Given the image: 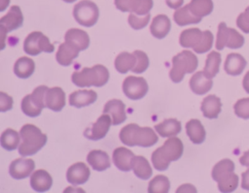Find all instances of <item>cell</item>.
Instances as JSON below:
<instances>
[{
	"mask_svg": "<svg viewBox=\"0 0 249 193\" xmlns=\"http://www.w3.org/2000/svg\"><path fill=\"white\" fill-rule=\"evenodd\" d=\"M150 16V14H147L145 16H139L134 13H130V15L128 16V23L133 29L138 30L144 28L148 24Z\"/></svg>",
	"mask_w": 249,
	"mask_h": 193,
	"instance_id": "41",
	"label": "cell"
},
{
	"mask_svg": "<svg viewBox=\"0 0 249 193\" xmlns=\"http://www.w3.org/2000/svg\"><path fill=\"white\" fill-rule=\"evenodd\" d=\"M13 108V98L5 92H0V111L6 112Z\"/></svg>",
	"mask_w": 249,
	"mask_h": 193,
	"instance_id": "46",
	"label": "cell"
},
{
	"mask_svg": "<svg viewBox=\"0 0 249 193\" xmlns=\"http://www.w3.org/2000/svg\"><path fill=\"white\" fill-rule=\"evenodd\" d=\"M65 42L72 44L80 50H84L89 48V37L88 33L82 29L71 28L65 34Z\"/></svg>",
	"mask_w": 249,
	"mask_h": 193,
	"instance_id": "24",
	"label": "cell"
},
{
	"mask_svg": "<svg viewBox=\"0 0 249 193\" xmlns=\"http://www.w3.org/2000/svg\"><path fill=\"white\" fill-rule=\"evenodd\" d=\"M228 171H234V163L231 159H223L219 161L212 170V177L215 180L220 175Z\"/></svg>",
	"mask_w": 249,
	"mask_h": 193,
	"instance_id": "40",
	"label": "cell"
},
{
	"mask_svg": "<svg viewBox=\"0 0 249 193\" xmlns=\"http://www.w3.org/2000/svg\"><path fill=\"white\" fill-rule=\"evenodd\" d=\"M244 44L243 36L233 28L227 27L225 22H221L218 26L216 48L223 49L225 47L229 48H239Z\"/></svg>",
	"mask_w": 249,
	"mask_h": 193,
	"instance_id": "8",
	"label": "cell"
},
{
	"mask_svg": "<svg viewBox=\"0 0 249 193\" xmlns=\"http://www.w3.org/2000/svg\"><path fill=\"white\" fill-rule=\"evenodd\" d=\"M97 94L93 90H77L70 94L69 104L76 108H83L94 103Z\"/></svg>",
	"mask_w": 249,
	"mask_h": 193,
	"instance_id": "21",
	"label": "cell"
},
{
	"mask_svg": "<svg viewBox=\"0 0 249 193\" xmlns=\"http://www.w3.org/2000/svg\"><path fill=\"white\" fill-rule=\"evenodd\" d=\"M21 144L18 152L22 156H30L37 153L47 143V135L33 124H25L20 129Z\"/></svg>",
	"mask_w": 249,
	"mask_h": 193,
	"instance_id": "3",
	"label": "cell"
},
{
	"mask_svg": "<svg viewBox=\"0 0 249 193\" xmlns=\"http://www.w3.org/2000/svg\"><path fill=\"white\" fill-rule=\"evenodd\" d=\"M246 67V60L245 58L239 53H230L228 54L224 69L227 74L231 76H238L240 75L244 68Z\"/></svg>",
	"mask_w": 249,
	"mask_h": 193,
	"instance_id": "23",
	"label": "cell"
},
{
	"mask_svg": "<svg viewBox=\"0 0 249 193\" xmlns=\"http://www.w3.org/2000/svg\"><path fill=\"white\" fill-rule=\"evenodd\" d=\"M125 106L119 99H112L106 103L103 109V113H108L112 117V124L119 125L126 119Z\"/></svg>",
	"mask_w": 249,
	"mask_h": 193,
	"instance_id": "15",
	"label": "cell"
},
{
	"mask_svg": "<svg viewBox=\"0 0 249 193\" xmlns=\"http://www.w3.org/2000/svg\"><path fill=\"white\" fill-rule=\"evenodd\" d=\"M221 61H222L221 54L217 51H211L207 55V58H206V61H205V66H204V69H203V73L208 78L212 79L219 72Z\"/></svg>",
	"mask_w": 249,
	"mask_h": 193,
	"instance_id": "37",
	"label": "cell"
},
{
	"mask_svg": "<svg viewBox=\"0 0 249 193\" xmlns=\"http://www.w3.org/2000/svg\"><path fill=\"white\" fill-rule=\"evenodd\" d=\"M23 49L29 55H38L42 51L53 52L54 47L50 43V40L42 32H31L24 40Z\"/></svg>",
	"mask_w": 249,
	"mask_h": 193,
	"instance_id": "9",
	"label": "cell"
},
{
	"mask_svg": "<svg viewBox=\"0 0 249 193\" xmlns=\"http://www.w3.org/2000/svg\"><path fill=\"white\" fill-rule=\"evenodd\" d=\"M200 109L205 117L216 118L221 113L222 102L219 97L215 95H208L201 102Z\"/></svg>",
	"mask_w": 249,
	"mask_h": 193,
	"instance_id": "25",
	"label": "cell"
},
{
	"mask_svg": "<svg viewBox=\"0 0 249 193\" xmlns=\"http://www.w3.org/2000/svg\"><path fill=\"white\" fill-rule=\"evenodd\" d=\"M202 36L203 32L198 28H189L182 31L179 38V43L183 48H192L194 49L199 45Z\"/></svg>",
	"mask_w": 249,
	"mask_h": 193,
	"instance_id": "28",
	"label": "cell"
},
{
	"mask_svg": "<svg viewBox=\"0 0 249 193\" xmlns=\"http://www.w3.org/2000/svg\"><path fill=\"white\" fill-rule=\"evenodd\" d=\"M123 91L129 99L138 100L148 92V83L144 78L128 76L123 82Z\"/></svg>",
	"mask_w": 249,
	"mask_h": 193,
	"instance_id": "10",
	"label": "cell"
},
{
	"mask_svg": "<svg viewBox=\"0 0 249 193\" xmlns=\"http://www.w3.org/2000/svg\"><path fill=\"white\" fill-rule=\"evenodd\" d=\"M111 115L108 113H103L98 117L96 122L89 128L86 129L84 136L89 140L97 141L106 136L111 125Z\"/></svg>",
	"mask_w": 249,
	"mask_h": 193,
	"instance_id": "12",
	"label": "cell"
},
{
	"mask_svg": "<svg viewBox=\"0 0 249 193\" xmlns=\"http://www.w3.org/2000/svg\"><path fill=\"white\" fill-rule=\"evenodd\" d=\"M23 22V16L18 6H12L7 15L0 19V30L3 32H11L19 28Z\"/></svg>",
	"mask_w": 249,
	"mask_h": 193,
	"instance_id": "13",
	"label": "cell"
},
{
	"mask_svg": "<svg viewBox=\"0 0 249 193\" xmlns=\"http://www.w3.org/2000/svg\"><path fill=\"white\" fill-rule=\"evenodd\" d=\"M133 53L136 55L137 60H136L135 66L133 67V69L131 71L136 74L145 72L149 66V58H148L147 54L142 50H135Z\"/></svg>",
	"mask_w": 249,
	"mask_h": 193,
	"instance_id": "42",
	"label": "cell"
},
{
	"mask_svg": "<svg viewBox=\"0 0 249 193\" xmlns=\"http://www.w3.org/2000/svg\"><path fill=\"white\" fill-rule=\"evenodd\" d=\"M80 49L68 42H64L58 48L55 54L56 61L62 66H69L73 59L79 55Z\"/></svg>",
	"mask_w": 249,
	"mask_h": 193,
	"instance_id": "22",
	"label": "cell"
},
{
	"mask_svg": "<svg viewBox=\"0 0 249 193\" xmlns=\"http://www.w3.org/2000/svg\"><path fill=\"white\" fill-rule=\"evenodd\" d=\"M213 85L211 78H208L203 71L195 73L190 80V87L195 94L202 95L207 93Z\"/></svg>",
	"mask_w": 249,
	"mask_h": 193,
	"instance_id": "18",
	"label": "cell"
},
{
	"mask_svg": "<svg viewBox=\"0 0 249 193\" xmlns=\"http://www.w3.org/2000/svg\"><path fill=\"white\" fill-rule=\"evenodd\" d=\"M35 70V63L34 61L27 57L23 56L18 58L14 66V72L17 77L19 79H27L29 78Z\"/></svg>",
	"mask_w": 249,
	"mask_h": 193,
	"instance_id": "31",
	"label": "cell"
},
{
	"mask_svg": "<svg viewBox=\"0 0 249 193\" xmlns=\"http://www.w3.org/2000/svg\"><path fill=\"white\" fill-rule=\"evenodd\" d=\"M132 170L140 179H148L152 176V168L144 156H134L132 159Z\"/></svg>",
	"mask_w": 249,
	"mask_h": 193,
	"instance_id": "35",
	"label": "cell"
},
{
	"mask_svg": "<svg viewBox=\"0 0 249 193\" xmlns=\"http://www.w3.org/2000/svg\"><path fill=\"white\" fill-rule=\"evenodd\" d=\"M242 84H243V88L245 89V91L249 94V71L245 74V76L243 78Z\"/></svg>",
	"mask_w": 249,
	"mask_h": 193,
	"instance_id": "50",
	"label": "cell"
},
{
	"mask_svg": "<svg viewBox=\"0 0 249 193\" xmlns=\"http://www.w3.org/2000/svg\"><path fill=\"white\" fill-rule=\"evenodd\" d=\"M63 1H65V2H67V3H72V2H74V1H76V0H63Z\"/></svg>",
	"mask_w": 249,
	"mask_h": 193,
	"instance_id": "52",
	"label": "cell"
},
{
	"mask_svg": "<svg viewBox=\"0 0 249 193\" xmlns=\"http://www.w3.org/2000/svg\"><path fill=\"white\" fill-rule=\"evenodd\" d=\"M170 182L167 177L159 175L156 176L149 183L148 192L150 193H167L169 191Z\"/></svg>",
	"mask_w": 249,
	"mask_h": 193,
	"instance_id": "39",
	"label": "cell"
},
{
	"mask_svg": "<svg viewBox=\"0 0 249 193\" xmlns=\"http://www.w3.org/2000/svg\"><path fill=\"white\" fill-rule=\"evenodd\" d=\"M165 1L167 6L170 7L171 9H179L184 2V0H165Z\"/></svg>",
	"mask_w": 249,
	"mask_h": 193,
	"instance_id": "48",
	"label": "cell"
},
{
	"mask_svg": "<svg viewBox=\"0 0 249 193\" xmlns=\"http://www.w3.org/2000/svg\"><path fill=\"white\" fill-rule=\"evenodd\" d=\"M120 140L128 146L139 145L150 147L158 142V136L150 127H140L135 123H130L122 128Z\"/></svg>",
	"mask_w": 249,
	"mask_h": 193,
	"instance_id": "1",
	"label": "cell"
},
{
	"mask_svg": "<svg viewBox=\"0 0 249 193\" xmlns=\"http://www.w3.org/2000/svg\"><path fill=\"white\" fill-rule=\"evenodd\" d=\"M10 3V0H1V9L0 11H4L6 6Z\"/></svg>",
	"mask_w": 249,
	"mask_h": 193,
	"instance_id": "51",
	"label": "cell"
},
{
	"mask_svg": "<svg viewBox=\"0 0 249 193\" xmlns=\"http://www.w3.org/2000/svg\"><path fill=\"white\" fill-rule=\"evenodd\" d=\"M173 18L175 22L180 26H184L188 24H196L200 22L201 20V17L195 16L191 12L189 5H186L183 8L177 9L173 15Z\"/></svg>",
	"mask_w": 249,
	"mask_h": 193,
	"instance_id": "33",
	"label": "cell"
},
{
	"mask_svg": "<svg viewBox=\"0 0 249 193\" xmlns=\"http://www.w3.org/2000/svg\"><path fill=\"white\" fill-rule=\"evenodd\" d=\"M115 5L122 12L145 16L153 8V0H115Z\"/></svg>",
	"mask_w": 249,
	"mask_h": 193,
	"instance_id": "11",
	"label": "cell"
},
{
	"mask_svg": "<svg viewBox=\"0 0 249 193\" xmlns=\"http://www.w3.org/2000/svg\"><path fill=\"white\" fill-rule=\"evenodd\" d=\"M52 184L53 178L51 175L43 169L37 170L31 175L30 185L35 191L45 192L52 187Z\"/></svg>",
	"mask_w": 249,
	"mask_h": 193,
	"instance_id": "20",
	"label": "cell"
},
{
	"mask_svg": "<svg viewBox=\"0 0 249 193\" xmlns=\"http://www.w3.org/2000/svg\"><path fill=\"white\" fill-rule=\"evenodd\" d=\"M135 155L132 151L125 147H118L113 152V162L115 166L124 172H128L132 169V159Z\"/></svg>",
	"mask_w": 249,
	"mask_h": 193,
	"instance_id": "19",
	"label": "cell"
},
{
	"mask_svg": "<svg viewBox=\"0 0 249 193\" xmlns=\"http://www.w3.org/2000/svg\"><path fill=\"white\" fill-rule=\"evenodd\" d=\"M46 107L52 111L59 112L65 106V93L62 88L54 86L49 88L45 96Z\"/></svg>",
	"mask_w": 249,
	"mask_h": 193,
	"instance_id": "17",
	"label": "cell"
},
{
	"mask_svg": "<svg viewBox=\"0 0 249 193\" xmlns=\"http://www.w3.org/2000/svg\"><path fill=\"white\" fill-rule=\"evenodd\" d=\"M1 145L7 150H14L19 143V135L14 129H6L1 135Z\"/></svg>",
	"mask_w": 249,
	"mask_h": 193,
	"instance_id": "38",
	"label": "cell"
},
{
	"mask_svg": "<svg viewBox=\"0 0 249 193\" xmlns=\"http://www.w3.org/2000/svg\"><path fill=\"white\" fill-rule=\"evenodd\" d=\"M198 65L196 55L186 49L172 58V68L169 71V78L173 82H180L185 74L193 73Z\"/></svg>",
	"mask_w": 249,
	"mask_h": 193,
	"instance_id": "5",
	"label": "cell"
},
{
	"mask_svg": "<svg viewBox=\"0 0 249 193\" xmlns=\"http://www.w3.org/2000/svg\"><path fill=\"white\" fill-rule=\"evenodd\" d=\"M89 167L83 162H78L68 168L66 177L70 183L76 185L85 183L89 179Z\"/></svg>",
	"mask_w": 249,
	"mask_h": 193,
	"instance_id": "16",
	"label": "cell"
},
{
	"mask_svg": "<svg viewBox=\"0 0 249 193\" xmlns=\"http://www.w3.org/2000/svg\"><path fill=\"white\" fill-rule=\"evenodd\" d=\"M49 88L45 85L36 87L33 92L26 95L21 101V110L24 114L30 117L38 116L46 107L45 96Z\"/></svg>",
	"mask_w": 249,
	"mask_h": 193,
	"instance_id": "6",
	"label": "cell"
},
{
	"mask_svg": "<svg viewBox=\"0 0 249 193\" xmlns=\"http://www.w3.org/2000/svg\"><path fill=\"white\" fill-rule=\"evenodd\" d=\"M236 25L244 33H249V6L245 9L243 13L238 16L236 19Z\"/></svg>",
	"mask_w": 249,
	"mask_h": 193,
	"instance_id": "45",
	"label": "cell"
},
{
	"mask_svg": "<svg viewBox=\"0 0 249 193\" xmlns=\"http://www.w3.org/2000/svg\"><path fill=\"white\" fill-rule=\"evenodd\" d=\"M35 168V163L29 158H18L14 160L9 168L10 175L16 179H22L31 175Z\"/></svg>",
	"mask_w": 249,
	"mask_h": 193,
	"instance_id": "14",
	"label": "cell"
},
{
	"mask_svg": "<svg viewBox=\"0 0 249 193\" xmlns=\"http://www.w3.org/2000/svg\"><path fill=\"white\" fill-rule=\"evenodd\" d=\"M109 80V71L103 65H95L91 68H84L72 74V81L77 86H103Z\"/></svg>",
	"mask_w": 249,
	"mask_h": 193,
	"instance_id": "4",
	"label": "cell"
},
{
	"mask_svg": "<svg viewBox=\"0 0 249 193\" xmlns=\"http://www.w3.org/2000/svg\"><path fill=\"white\" fill-rule=\"evenodd\" d=\"M170 27L171 23L169 18L165 15H158L154 17L151 23L150 31L152 35L157 39H162L168 34Z\"/></svg>",
	"mask_w": 249,
	"mask_h": 193,
	"instance_id": "27",
	"label": "cell"
},
{
	"mask_svg": "<svg viewBox=\"0 0 249 193\" xmlns=\"http://www.w3.org/2000/svg\"><path fill=\"white\" fill-rule=\"evenodd\" d=\"M73 16L79 24L90 27L96 23L99 16V11L92 1L82 0L75 5Z\"/></svg>",
	"mask_w": 249,
	"mask_h": 193,
	"instance_id": "7",
	"label": "cell"
},
{
	"mask_svg": "<svg viewBox=\"0 0 249 193\" xmlns=\"http://www.w3.org/2000/svg\"><path fill=\"white\" fill-rule=\"evenodd\" d=\"M242 181H241V187L243 189L249 190V169L242 173Z\"/></svg>",
	"mask_w": 249,
	"mask_h": 193,
	"instance_id": "47",
	"label": "cell"
},
{
	"mask_svg": "<svg viewBox=\"0 0 249 193\" xmlns=\"http://www.w3.org/2000/svg\"><path fill=\"white\" fill-rule=\"evenodd\" d=\"M188 5L191 12L199 17L208 16L213 11L212 0H192Z\"/></svg>",
	"mask_w": 249,
	"mask_h": 193,
	"instance_id": "36",
	"label": "cell"
},
{
	"mask_svg": "<svg viewBox=\"0 0 249 193\" xmlns=\"http://www.w3.org/2000/svg\"><path fill=\"white\" fill-rule=\"evenodd\" d=\"M157 133L161 137H172L176 136L181 132V122L175 118H168L162 122L155 125Z\"/></svg>",
	"mask_w": 249,
	"mask_h": 193,
	"instance_id": "30",
	"label": "cell"
},
{
	"mask_svg": "<svg viewBox=\"0 0 249 193\" xmlns=\"http://www.w3.org/2000/svg\"><path fill=\"white\" fill-rule=\"evenodd\" d=\"M239 162L241 165L243 166H246V167H249V150L245 151L241 157L239 158Z\"/></svg>",
	"mask_w": 249,
	"mask_h": 193,
	"instance_id": "49",
	"label": "cell"
},
{
	"mask_svg": "<svg viewBox=\"0 0 249 193\" xmlns=\"http://www.w3.org/2000/svg\"><path fill=\"white\" fill-rule=\"evenodd\" d=\"M216 181L218 182V188L221 192H232L238 185V176L233 171H229L222 174Z\"/></svg>",
	"mask_w": 249,
	"mask_h": 193,
	"instance_id": "32",
	"label": "cell"
},
{
	"mask_svg": "<svg viewBox=\"0 0 249 193\" xmlns=\"http://www.w3.org/2000/svg\"><path fill=\"white\" fill-rule=\"evenodd\" d=\"M136 55L126 51L121 52L115 59V68L118 72L125 74L129 70H132L136 64Z\"/></svg>",
	"mask_w": 249,
	"mask_h": 193,
	"instance_id": "34",
	"label": "cell"
},
{
	"mask_svg": "<svg viewBox=\"0 0 249 193\" xmlns=\"http://www.w3.org/2000/svg\"><path fill=\"white\" fill-rule=\"evenodd\" d=\"M212 45H213V34L209 30H206V31H203L202 39L199 45L196 48H194V50L196 53H204L212 48Z\"/></svg>",
	"mask_w": 249,
	"mask_h": 193,
	"instance_id": "43",
	"label": "cell"
},
{
	"mask_svg": "<svg viewBox=\"0 0 249 193\" xmlns=\"http://www.w3.org/2000/svg\"><path fill=\"white\" fill-rule=\"evenodd\" d=\"M186 132L194 144H201L205 140V129L198 119H191L186 124Z\"/></svg>",
	"mask_w": 249,
	"mask_h": 193,
	"instance_id": "29",
	"label": "cell"
},
{
	"mask_svg": "<svg viewBox=\"0 0 249 193\" xmlns=\"http://www.w3.org/2000/svg\"><path fill=\"white\" fill-rule=\"evenodd\" d=\"M234 113L241 118H249V98L239 99L233 106Z\"/></svg>",
	"mask_w": 249,
	"mask_h": 193,
	"instance_id": "44",
	"label": "cell"
},
{
	"mask_svg": "<svg viewBox=\"0 0 249 193\" xmlns=\"http://www.w3.org/2000/svg\"><path fill=\"white\" fill-rule=\"evenodd\" d=\"M183 149V143L179 138L169 137L163 145L157 148L152 154V163L156 170H166L170 161H176L182 156Z\"/></svg>",
	"mask_w": 249,
	"mask_h": 193,
	"instance_id": "2",
	"label": "cell"
},
{
	"mask_svg": "<svg viewBox=\"0 0 249 193\" xmlns=\"http://www.w3.org/2000/svg\"><path fill=\"white\" fill-rule=\"evenodd\" d=\"M87 160H88V163L91 166V168L98 172L105 171L111 165L109 155L103 150L94 149L89 151V153L88 154Z\"/></svg>",
	"mask_w": 249,
	"mask_h": 193,
	"instance_id": "26",
	"label": "cell"
}]
</instances>
